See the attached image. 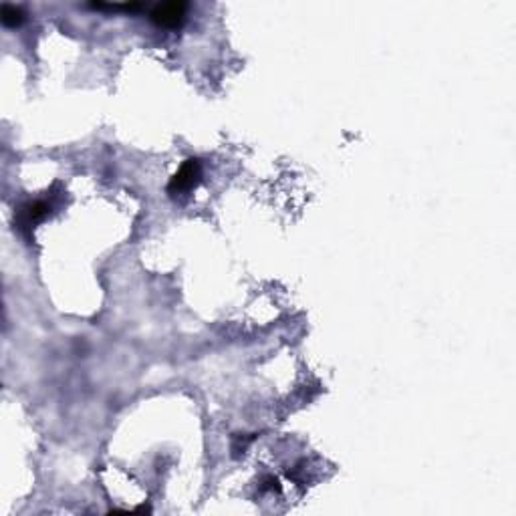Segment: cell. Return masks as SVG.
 <instances>
[{
    "label": "cell",
    "mask_w": 516,
    "mask_h": 516,
    "mask_svg": "<svg viewBox=\"0 0 516 516\" xmlns=\"http://www.w3.org/2000/svg\"><path fill=\"white\" fill-rule=\"evenodd\" d=\"M49 204L46 202H43V200H37V202H32V204H29L27 206V210H25V216H27V224H37V222H41L49 214Z\"/></svg>",
    "instance_id": "4"
},
{
    "label": "cell",
    "mask_w": 516,
    "mask_h": 516,
    "mask_svg": "<svg viewBox=\"0 0 516 516\" xmlns=\"http://www.w3.org/2000/svg\"><path fill=\"white\" fill-rule=\"evenodd\" d=\"M0 20H2V25H4V27H8V29H16V27H20V25H23V20H25V13H23V8H18V6H13V4H2V8H0Z\"/></svg>",
    "instance_id": "3"
},
{
    "label": "cell",
    "mask_w": 516,
    "mask_h": 516,
    "mask_svg": "<svg viewBox=\"0 0 516 516\" xmlns=\"http://www.w3.org/2000/svg\"><path fill=\"white\" fill-rule=\"evenodd\" d=\"M186 11H188L186 2H165L153 6L149 18L163 29H180L186 20Z\"/></svg>",
    "instance_id": "2"
},
{
    "label": "cell",
    "mask_w": 516,
    "mask_h": 516,
    "mask_svg": "<svg viewBox=\"0 0 516 516\" xmlns=\"http://www.w3.org/2000/svg\"><path fill=\"white\" fill-rule=\"evenodd\" d=\"M200 180H202V163H200V160H196V158H190V160H186V162L182 163V168L170 180L168 192H170V196L188 194L200 184Z\"/></svg>",
    "instance_id": "1"
}]
</instances>
